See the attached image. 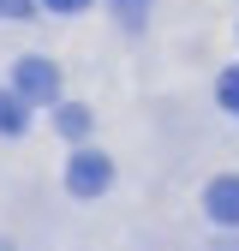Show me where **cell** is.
<instances>
[{
	"instance_id": "1",
	"label": "cell",
	"mask_w": 239,
	"mask_h": 251,
	"mask_svg": "<svg viewBox=\"0 0 239 251\" xmlns=\"http://www.w3.org/2000/svg\"><path fill=\"white\" fill-rule=\"evenodd\" d=\"M66 185H72L78 198H96V192L114 185V162H108L102 150H78L72 162H66Z\"/></svg>"
},
{
	"instance_id": "2",
	"label": "cell",
	"mask_w": 239,
	"mask_h": 251,
	"mask_svg": "<svg viewBox=\"0 0 239 251\" xmlns=\"http://www.w3.org/2000/svg\"><path fill=\"white\" fill-rule=\"evenodd\" d=\"M12 90H18L24 102H54V90H60V72H54V60H42V54L18 60V66H12Z\"/></svg>"
},
{
	"instance_id": "3",
	"label": "cell",
	"mask_w": 239,
	"mask_h": 251,
	"mask_svg": "<svg viewBox=\"0 0 239 251\" xmlns=\"http://www.w3.org/2000/svg\"><path fill=\"white\" fill-rule=\"evenodd\" d=\"M203 209H209V222L239 227V179H215V185L203 192Z\"/></svg>"
},
{
	"instance_id": "4",
	"label": "cell",
	"mask_w": 239,
	"mask_h": 251,
	"mask_svg": "<svg viewBox=\"0 0 239 251\" xmlns=\"http://www.w3.org/2000/svg\"><path fill=\"white\" fill-rule=\"evenodd\" d=\"M24 126H30V114H24V96H18V90H0V132H6V138H18Z\"/></svg>"
},
{
	"instance_id": "5",
	"label": "cell",
	"mask_w": 239,
	"mask_h": 251,
	"mask_svg": "<svg viewBox=\"0 0 239 251\" xmlns=\"http://www.w3.org/2000/svg\"><path fill=\"white\" fill-rule=\"evenodd\" d=\"M54 126H60V138H84L90 132V108H60Z\"/></svg>"
},
{
	"instance_id": "6",
	"label": "cell",
	"mask_w": 239,
	"mask_h": 251,
	"mask_svg": "<svg viewBox=\"0 0 239 251\" xmlns=\"http://www.w3.org/2000/svg\"><path fill=\"white\" fill-rule=\"evenodd\" d=\"M215 96H221V108H227V114H239V66H227V72H221Z\"/></svg>"
},
{
	"instance_id": "7",
	"label": "cell",
	"mask_w": 239,
	"mask_h": 251,
	"mask_svg": "<svg viewBox=\"0 0 239 251\" xmlns=\"http://www.w3.org/2000/svg\"><path fill=\"white\" fill-rule=\"evenodd\" d=\"M114 12H120V18H126V24L138 30V24H143V12H149V0H114Z\"/></svg>"
},
{
	"instance_id": "8",
	"label": "cell",
	"mask_w": 239,
	"mask_h": 251,
	"mask_svg": "<svg viewBox=\"0 0 239 251\" xmlns=\"http://www.w3.org/2000/svg\"><path fill=\"white\" fill-rule=\"evenodd\" d=\"M36 12V0H0V18H30Z\"/></svg>"
},
{
	"instance_id": "9",
	"label": "cell",
	"mask_w": 239,
	"mask_h": 251,
	"mask_svg": "<svg viewBox=\"0 0 239 251\" xmlns=\"http://www.w3.org/2000/svg\"><path fill=\"white\" fill-rule=\"evenodd\" d=\"M42 6H48V12H60V18H66V12H84V6H90V0H42Z\"/></svg>"
}]
</instances>
